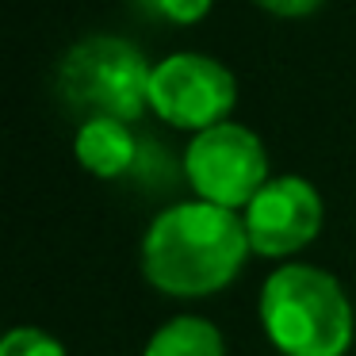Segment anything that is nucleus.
<instances>
[{"label": "nucleus", "instance_id": "obj_1", "mask_svg": "<svg viewBox=\"0 0 356 356\" xmlns=\"http://www.w3.org/2000/svg\"><path fill=\"white\" fill-rule=\"evenodd\" d=\"M249 253L245 218L215 203H177L154 218L142 241V272L165 295L195 299L222 291Z\"/></svg>", "mask_w": 356, "mask_h": 356}, {"label": "nucleus", "instance_id": "obj_7", "mask_svg": "<svg viewBox=\"0 0 356 356\" xmlns=\"http://www.w3.org/2000/svg\"><path fill=\"white\" fill-rule=\"evenodd\" d=\"M73 149H77V161L100 180L123 177L138 161V142L119 119H88V123H81Z\"/></svg>", "mask_w": 356, "mask_h": 356}, {"label": "nucleus", "instance_id": "obj_8", "mask_svg": "<svg viewBox=\"0 0 356 356\" xmlns=\"http://www.w3.org/2000/svg\"><path fill=\"white\" fill-rule=\"evenodd\" d=\"M142 356H226L222 333L203 318H172L149 337Z\"/></svg>", "mask_w": 356, "mask_h": 356}, {"label": "nucleus", "instance_id": "obj_2", "mask_svg": "<svg viewBox=\"0 0 356 356\" xmlns=\"http://www.w3.org/2000/svg\"><path fill=\"white\" fill-rule=\"evenodd\" d=\"M261 322L284 356H345L353 345L348 295L310 264H284L264 280Z\"/></svg>", "mask_w": 356, "mask_h": 356}, {"label": "nucleus", "instance_id": "obj_5", "mask_svg": "<svg viewBox=\"0 0 356 356\" xmlns=\"http://www.w3.org/2000/svg\"><path fill=\"white\" fill-rule=\"evenodd\" d=\"M234 100H238V85L230 70L203 54H172L157 62L149 77V108L180 131L203 134L226 123Z\"/></svg>", "mask_w": 356, "mask_h": 356}, {"label": "nucleus", "instance_id": "obj_6", "mask_svg": "<svg viewBox=\"0 0 356 356\" xmlns=\"http://www.w3.org/2000/svg\"><path fill=\"white\" fill-rule=\"evenodd\" d=\"M322 226V200L302 177H276L245 207L249 249L261 257H287L314 241Z\"/></svg>", "mask_w": 356, "mask_h": 356}, {"label": "nucleus", "instance_id": "obj_11", "mask_svg": "<svg viewBox=\"0 0 356 356\" xmlns=\"http://www.w3.org/2000/svg\"><path fill=\"white\" fill-rule=\"evenodd\" d=\"M261 8H268L272 16H284V19H299V16H310V12L322 4V0H257Z\"/></svg>", "mask_w": 356, "mask_h": 356}, {"label": "nucleus", "instance_id": "obj_4", "mask_svg": "<svg viewBox=\"0 0 356 356\" xmlns=\"http://www.w3.org/2000/svg\"><path fill=\"white\" fill-rule=\"evenodd\" d=\"M184 172L203 203L238 211L268 184V157L253 131L238 123H218L195 134L184 154Z\"/></svg>", "mask_w": 356, "mask_h": 356}, {"label": "nucleus", "instance_id": "obj_10", "mask_svg": "<svg viewBox=\"0 0 356 356\" xmlns=\"http://www.w3.org/2000/svg\"><path fill=\"white\" fill-rule=\"evenodd\" d=\"M146 8L154 16L169 19V24H200L211 12V0H146Z\"/></svg>", "mask_w": 356, "mask_h": 356}, {"label": "nucleus", "instance_id": "obj_9", "mask_svg": "<svg viewBox=\"0 0 356 356\" xmlns=\"http://www.w3.org/2000/svg\"><path fill=\"white\" fill-rule=\"evenodd\" d=\"M0 356H65V348L50 333L19 325V330H12L8 337L0 341Z\"/></svg>", "mask_w": 356, "mask_h": 356}, {"label": "nucleus", "instance_id": "obj_3", "mask_svg": "<svg viewBox=\"0 0 356 356\" xmlns=\"http://www.w3.org/2000/svg\"><path fill=\"white\" fill-rule=\"evenodd\" d=\"M149 62L123 39H85L62 58L58 88L65 104L88 119L131 123L149 108Z\"/></svg>", "mask_w": 356, "mask_h": 356}]
</instances>
